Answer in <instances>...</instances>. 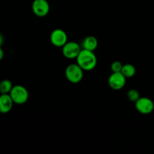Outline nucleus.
<instances>
[{"label": "nucleus", "mask_w": 154, "mask_h": 154, "mask_svg": "<svg viewBox=\"0 0 154 154\" xmlns=\"http://www.w3.org/2000/svg\"><path fill=\"white\" fill-rule=\"evenodd\" d=\"M76 60L77 63L84 71H92L97 65V57L94 51L82 49Z\"/></svg>", "instance_id": "f257e3e1"}, {"label": "nucleus", "mask_w": 154, "mask_h": 154, "mask_svg": "<svg viewBox=\"0 0 154 154\" xmlns=\"http://www.w3.org/2000/svg\"><path fill=\"white\" fill-rule=\"evenodd\" d=\"M65 75L69 82L72 84H78L84 78V70L78 63H72L66 67Z\"/></svg>", "instance_id": "f03ea898"}, {"label": "nucleus", "mask_w": 154, "mask_h": 154, "mask_svg": "<svg viewBox=\"0 0 154 154\" xmlns=\"http://www.w3.org/2000/svg\"><path fill=\"white\" fill-rule=\"evenodd\" d=\"M9 95L14 103L17 105H23L29 99V92L25 87L22 85H15L12 88Z\"/></svg>", "instance_id": "7ed1b4c3"}, {"label": "nucleus", "mask_w": 154, "mask_h": 154, "mask_svg": "<svg viewBox=\"0 0 154 154\" xmlns=\"http://www.w3.org/2000/svg\"><path fill=\"white\" fill-rule=\"evenodd\" d=\"M81 48L79 44L75 42H68L62 48V53L66 58L69 60L76 59L81 51Z\"/></svg>", "instance_id": "20e7f679"}, {"label": "nucleus", "mask_w": 154, "mask_h": 154, "mask_svg": "<svg viewBox=\"0 0 154 154\" xmlns=\"http://www.w3.org/2000/svg\"><path fill=\"white\" fill-rule=\"evenodd\" d=\"M50 41L54 46L57 48H63L68 42V35L64 30L56 29L51 32Z\"/></svg>", "instance_id": "39448f33"}, {"label": "nucleus", "mask_w": 154, "mask_h": 154, "mask_svg": "<svg viewBox=\"0 0 154 154\" xmlns=\"http://www.w3.org/2000/svg\"><path fill=\"white\" fill-rule=\"evenodd\" d=\"M135 108L141 114H150L154 110V103L153 101L147 97H140L135 103Z\"/></svg>", "instance_id": "423d86ee"}, {"label": "nucleus", "mask_w": 154, "mask_h": 154, "mask_svg": "<svg viewBox=\"0 0 154 154\" xmlns=\"http://www.w3.org/2000/svg\"><path fill=\"white\" fill-rule=\"evenodd\" d=\"M32 10L35 16L45 17L49 14V2L47 0H34L32 5Z\"/></svg>", "instance_id": "0eeeda50"}, {"label": "nucleus", "mask_w": 154, "mask_h": 154, "mask_svg": "<svg viewBox=\"0 0 154 154\" xmlns=\"http://www.w3.org/2000/svg\"><path fill=\"white\" fill-rule=\"evenodd\" d=\"M126 78L121 72H112L108 78V85L112 90H120L126 85Z\"/></svg>", "instance_id": "6e6552de"}, {"label": "nucleus", "mask_w": 154, "mask_h": 154, "mask_svg": "<svg viewBox=\"0 0 154 154\" xmlns=\"http://www.w3.org/2000/svg\"><path fill=\"white\" fill-rule=\"evenodd\" d=\"M14 102L9 94L0 95V113L8 114L13 108Z\"/></svg>", "instance_id": "1a4fd4ad"}, {"label": "nucleus", "mask_w": 154, "mask_h": 154, "mask_svg": "<svg viewBox=\"0 0 154 154\" xmlns=\"http://www.w3.org/2000/svg\"><path fill=\"white\" fill-rule=\"evenodd\" d=\"M98 45H99V42H98L97 38L95 36L89 35L83 41L82 47L83 49L84 50L94 51L98 48Z\"/></svg>", "instance_id": "9d476101"}, {"label": "nucleus", "mask_w": 154, "mask_h": 154, "mask_svg": "<svg viewBox=\"0 0 154 154\" xmlns=\"http://www.w3.org/2000/svg\"><path fill=\"white\" fill-rule=\"evenodd\" d=\"M120 72L124 75V77H126V78H131L135 75L136 69H135V67L133 65L128 63V64L123 65Z\"/></svg>", "instance_id": "9b49d317"}, {"label": "nucleus", "mask_w": 154, "mask_h": 154, "mask_svg": "<svg viewBox=\"0 0 154 154\" xmlns=\"http://www.w3.org/2000/svg\"><path fill=\"white\" fill-rule=\"evenodd\" d=\"M13 84L9 80H3L0 82V93L1 94H9L13 88Z\"/></svg>", "instance_id": "f8f14e48"}, {"label": "nucleus", "mask_w": 154, "mask_h": 154, "mask_svg": "<svg viewBox=\"0 0 154 154\" xmlns=\"http://www.w3.org/2000/svg\"><path fill=\"white\" fill-rule=\"evenodd\" d=\"M127 98L130 102L135 103L140 99L139 92L135 90V89H131L128 91Z\"/></svg>", "instance_id": "ddd939ff"}, {"label": "nucleus", "mask_w": 154, "mask_h": 154, "mask_svg": "<svg viewBox=\"0 0 154 154\" xmlns=\"http://www.w3.org/2000/svg\"><path fill=\"white\" fill-rule=\"evenodd\" d=\"M123 65L119 61H114L111 65V70L112 72H120Z\"/></svg>", "instance_id": "4468645a"}, {"label": "nucleus", "mask_w": 154, "mask_h": 154, "mask_svg": "<svg viewBox=\"0 0 154 154\" xmlns=\"http://www.w3.org/2000/svg\"><path fill=\"white\" fill-rule=\"evenodd\" d=\"M3 57H4V51H3L2 48L0 47V61L2 60Z\"/></svg>", "instance_id": "2eb2a0df"}, {"label": "nucleus", "mask_w": 154, "mask_h": 154, "mask_svg": "<svg viewBox=\"0 0 154 154\" xmlns=\"http://www.w3.org/2000/svg\"><path fill=\"white\" fill-rule=\"evenodd\" d=\"M3 43H4V37L2 33H0V47L2 46Z\"/></svg>", "instance_id": "dca6fc26"}]
</instances>
